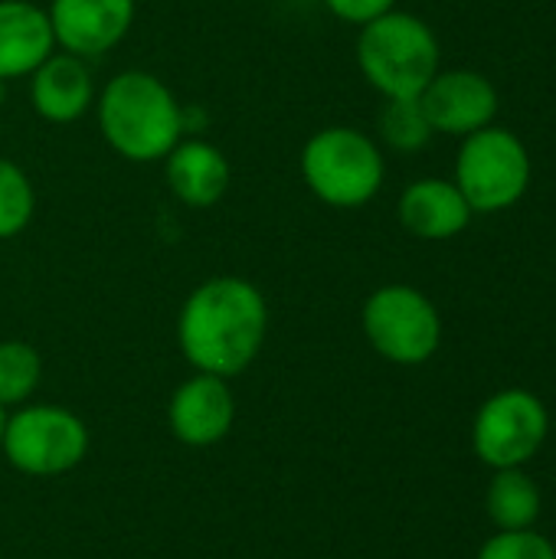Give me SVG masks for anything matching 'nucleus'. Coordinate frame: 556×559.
Wrapping results in <instances>:
<instances>
[{
	"label": "nucleus",
	"instance_id": "7ed1b4c3",
	"mask_svg": "<svg viewBox=\"0 0 556 559\" xmlns=\"http://www.w3.org/2000/svg\"><path fill=\"white\" fill-rule=\"evenodd\" d=\"M354 56L364 82L380 98H419L442 69L436 29L400 7L360 26Z\"/></svg>",
	"mask_w": 556,
	"mask_h": 559
},
{
	"label": "nucleus",
	"instance_id": "20e7f679",
	"mask_svg": "<svg viewBox=\"0 0 556 559\" xmlns=\"http://www.w3.org/2000/svg\"><path fill=\"white\" fill-rule=\"evenodd\" d=\"M301 180L324 206L357 210L377 200L387 180L383 147L360 128H318L301 147Z\"/></svg>",
	"mask_w": 556,
	"mask_h": 559
},
{
	"label": "nucleus",
	"instance_id": "ddd939ff",
	"mask_svg": "<svg viewBox=\"0 0 556 559\" xmlns=\"http://www.w3.org/2000/svg\"><path fill=\"white\" fill-rule=\"evenodd\" d=\"M29 105L49 124H72L95 105V82L85 59L56 49L29 75Z\"/></svg>",
	"mask_w": 556,
	"mask_h": 559
},
{
	"label": "nucleus",
	"instance_id": "0eeeda50",
	"mask_svg": "<svg viewBox=\"0 0 556 559\" xmlns=\"http://www.w3.org/2000/svg\"><path fill=\"white\" fill-rule=\"evenodd\" d=\"M551 436V413L531 390L511 386L488 396L472 423V449L492 472L528 468Z\"/></svg>",
	"mask_w": 556,
	"mask_h": 559
},
{
	"label": "nucleus",
	"instance_id": "1a4fd4ad",
	"mask_svg": "<svg viewBox=\"0 0 556 559\" xmlns=\"http://www.w3.org/2000/svg\"><path fill=\"white\" fill-rule=\"evenodd\" d=\"M419 105L436 134L462 141L495 124L501 95L495 82L478 69H439L436 79L423 88Z\"/></svg>",
	"mask_w": 556,
	"mask_h": 559
},
{
	"label": "nucleus",
	"instance_id": "aec40b11",
	"mask_svg": "<svg viewBox=\"0 0 556 559\" xmlns=\"http://www.w3.org/2000/svg\"><path fill=\"white\" fill-rule=\"evenodd\" d=\"M475 559H556V544L531 531H495Z\"/></svg>",
	"mask_w": 556,
	"mask_h": 559
},
{
	"label": "nucleus",
	"instance_id": "2eb2a0df",
	"mask_svg": "<svg viewBox=\"0 0 556 559\" xmlns=\"http://www.w3.org/2000/svg\"><path fill=\"white\" fill-rule=\"evenodd\" d=\"M52 52L56 36L46 7L29 0H0V79H26Z\"/></svg>",
	"mask_w": 556,
	"mask_h": 559
},
{
	"label": "nucleus",
	"instance_id": "f3484780",
	"mask_svg": "<svg viewBox=\"0 0 556 559\" xmlns=\"http://www.w3.org/2000/svg\"><path fill=\"white\" fill-rule=\"evenodd\" d=\"M377 134L397 154H416L436 138L419 98H383V108L377 115Z\"/></svg>",
	"mask_w": 556,
	"mask_h": 559
},
{
	"label": "nucleus",
	"instance_id": "4be33fe9",
	"mask_svg": "<svg viewBox=\"0 0 556 559\" xmlns=\"http://www.w3.org/2000/svg\"><path fill=\"white\" fill-rule=\"evenodd\" d=\"M3 102H7V82L0 79V108H3Z\"/></svg>",
	"mask_w": 556,
	"mask_h": 559
},
{
	"label": "nucleus",
	"instance_id": "412c9836",
	"mask_svg": "<svg viewBox=\"0 0 556 559\" xmlns=\"http://www.w3.org/2000/svg\"><path fill=\"white\" fill-rule=\"evenodd\" d=\"M324 7L331 10V16H338L341 23L351 26H364L390 10H397V0H324Z\"/></svg>",
	"mask_w": 556,
	"mask_h": 559
},
{
	"label": "nucleus",
	"instance_id": "39448f33",
	"mask_svg": "<svg viewBox=\"0 0 556 559\" xmlns=\"http://www.w3.org/2000/svg\"><path fill=\"white\" fill-rule=\"evenodd\" d=\"M534 180L528 144L505 124H488L462 138L452 183L462 190L475 216H498L514 210Z\"/></svg>",
	"mask_w": 556,
	"mask_h": 559
},
{
	"label": "nucleus",
	"instance_id": "423d86ee",
	"mask_svg": "<svg viewBox=\"0 0 556 559\" xmlns=\"http://www.w3.org/2000/svg\"><path fill=\"white\" fill-rule=\"evenodd\" d=\"M367 344L397 367H419L442 347V314L436 301L403 282L380 285L360 308Z\"/></svg>",
	"mask_w": 556,
	"mask_h": 559
},
{
	"label": "nucleus",
	"instance_id": "5701e85b",
	"mask_svg": "<svg viewBox=\"0 0 556 559\" xmlns=\"http://www.w3.org/2000/svg\"><path fill=\"white\" fill-rule=\"evenodd\" d=\"M3 423H7V413L0 409V442H3Z\"/></svg>",
	"mask_w": 556,
	"mask_h": 559
},
{
	"label": "nucleus",
	"instance_id": "6ab92c4d",
	"mask_svg": "<svg viewBox=\"0 0 556 559\" xmlns=\"http://www.w3.org/2000/svg\"><path fill=\"white\" fill-rule=\"evenodd\" d=\"M36 213V190L29 174L13 164L10 157H0V242L20 236Z\"/></svg>",
	"mask_w": 556,
	"mask_h": 559
},
{
	"label": "nucleus",
	"instance_id": "6e6552de",
	"mask_svg": "<svg viewBox=\"0 0 556 559\" xmlns=\"http://www.w3.org/2000/svg\"><path fill=\"white\" fill-rule=\"evenodd\" d=\"M3 459L33 478L72 472L88 452L85 423L62 406H23L3 423Z\"/></svg>",
	"mask_w": 556,
	"mask_h": 559
},
{
	"label": "nucleus",
	"instance_id": "f257e3e1",
	"mask_svg": "<svg viewBox=\"0 0 556 559\" xmlns=\"http://www.w3.org/2000/svg\"><path fill=\"white\" fill-rule=\"evenodd\" d=\"M269 334L265 295L239 278L216 275L197 285L177 314V344L197 373L239 377L262 350Z\"/></svg>",
	"mask_w": 556,
	"mask_h": 559
},
{
	"label": "nucleus",
	"instance_id": "f8f14e48",
	"mask_svg": "<svg viewBox=\"0 0 556 559\" xmlns=\"http://www.w3.org/2000/svg\"><path fill=\"white\" fill-rule=\"evenodd\" d=\"M397 219L423 242H449L472 226L475 213L452 180L419 177L403 187L397 200Z\"/></svg>",
	"mask_w": 556,
	"mask_h": 559
},
{
	"label": "nucleus",
	"instance_id": "9d476101",
	"mask_svg": "<svg viewBox=\"0 0 556 559\" xmlns=\"http://www.w3.org/2000/svg\"><path fill=\"white\" fill-rule=\"evenodd\" d=\"M56 49L79 59L111 52L134 26L138 0H49L46 7Z\"/></svg>",
	"mask_w": 556,
	"mask_h": 559
},
{
	"label": "nucleus",
	"instance_id": "9b49d317",
	"mask_svg": "<svg viewBox=\"0 0 556 559\" xmlns=\"http://www.w3.org/2000/svg\"><path fill=\"white\" fill-rule=\"evenodd\" d=\"M170 432L193 449L216 445L229 436L236 423V396L223 377L193 373L170 396Z\"/></svg>",
	"mask_w": 556,
	"mask_h": 559
},
{
	"label": "nucleus",
	"instance_id": "dca6fc26",
	"mask_svg": "<svg viewBox=\"0 0 556 559\" xmlns=\"http://www.w3.org/2000/svg\"><path fill=\"white\" fill-rule=\"evenodd\" d=\"M541 488L524 468H501L495 472L485 511L495 531H531L541 521Z\"/></svg>",
	"mask_w": 556,
	"mask_h": 559
},
{
	"label": "nucleus",
	"instance_id": "4468645a",
	"mask_svg": "<svg viewBox=\"0 0 556 559\" xmlns=\"http://www.w3.org/2000/svg\"><path fill=\"white\" fill-rule=\"evenodd\" d=\"M164 180L177 203L190 210H210L226 197L233 167L213 141L180 138L164 157Z\"/></svg>",
	"mask_w": 556,
	"mask_h": 559
},
{
	"label": "nucleus",
	"instance_id": "a211bd4d",
	"mask_svg": "<svg viewBox=\"0 0 556 559\" xmlns=\"http://www.w3.org/2000/svg\"><path fill=\"white\" fill-rule=\"evenodd\" d=\"M43 377V360L26 341H0V409L33 396Z\"/></svg>",
	"mask_w": 556,
	"mask_h": 559
},
{
	"label": "nucleus",
	"instance_id": "f03ea898",
	"mask_svg": "<svg viewBox=\"0 0 556 559\" xmlns=\"http://www.w3.org/2000/svg\"><path fill=\"white\" fill-rule=\"evenodd\" d=\"M92 108L102 141L131 164H157L184 138V108L177 95L147 69L111 75Z\"/></svg>",
	"mask_w": 556,
	"mask_h": 559
}]
</instances>
